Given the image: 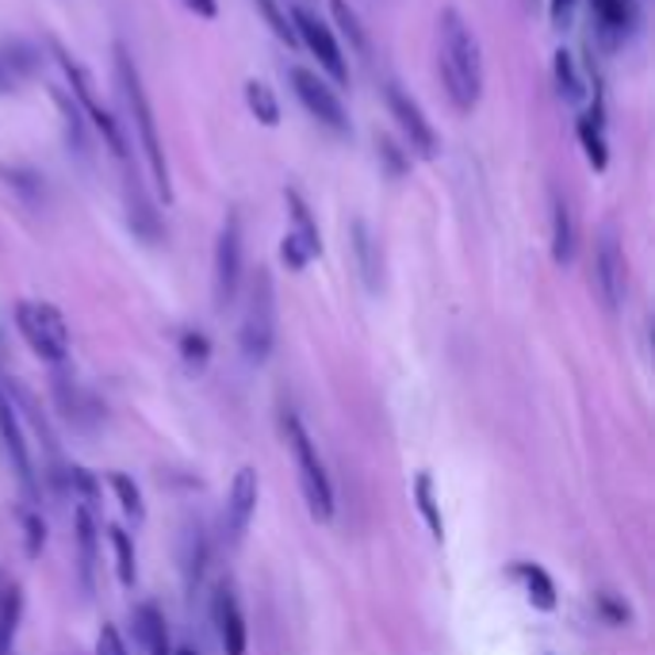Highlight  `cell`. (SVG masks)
Segmentation results:
<instances>
[{"label":"cell","instance_id":"obj_1","mask_svg":"<svg viewBox=\"0 0 655 655\" xmlns=\"http://www.w3.org/2000/svg\"><path fill=\"white\" fill-rule=\"evenodd\" d=\"M437 73L449 93L452 108L460 116H472L475 104L483 96V58H480V39L468 28V20L457 8H444L437 15Z\"/></svg>","mask_w":655,"mask_h":655},{"label":"cell","instance_id":"obj_2","mask_svg":"<svg viewBox=\"0 0 655 655\" xmlns=\"http://www.w3.org/2000/svg\"><path fill=\"white\" fill-rule=\"evenodd\" d=\"M116 85H119V96H124L127 116H131L135 135H139L142 158H146V165H150L153 192H158L165 204H173V181H169L165 150H161V139H158V119H153L150 96H146V88H142V73L135 66L131 54H127L124 43H116Z\"/></svg>","mask_w":655,"mask_h":655},{"label":"cell","instance_id":"obj_3","mask_svg":"<svg viewBox=\"0 0 655 655\" xmlns=\"http://www.w3.org/2000/svg\"><path fill=\"white\" fill-rule=\"evenodd\" d=\"M241 353L249 364H265L277 345V284L269 269H257L246 291V314H241Z\"/></svg>","mask_w":655,"mask_h":655},{"label":"cell","instance_id":"obj_4","mask_svg":"<svg viewBox=\"0 0 655 655\" xmlns=\"http://www.w3.org/2000/svg\"><path fill=\"white\" fill-rule=\"evenodd\" d=\"M284 437L291 444V457H296V468H299V487H303V498L307 506H311V514L319 517V522H330L334 517V483H330V472L326 464H322L319 457V444L311 441V433L303 430V422H299L296 415H284Z\"/></svg>","mask_w":655,"mask_h":655},{"label":"cell","instance_id":"obj_5","mask_svg":"<svg viewBox=\"0 0 655 655\" xmlns=\"http://www.w3.org/2000/svg\"><path fill=\"white\" fill-rule=\"evenodd\" d=\"M51 51H54V58H58V66L62 73H66V80H69V93H73V104H77V111L88 119V124L96 127V131L104 135V142L111 146V153H116L119 161L127 158V142H124V131H119V119L111 116L108 108H104V100L96 96V80H93V73H88L85 66H80L77 58L66 51V46L58 43V39H51Z\"/></svg>","mask_w":655,"mask_h":655},{"label":"cell","instance_id":"obj_6","mask_svg":"<svg viewBox=\"0 0 655 655\" xmlns=\"http://www.w3.org/2000/svg\"><path fill=\"white\" fill-rule=\"evenodd\" d=\"M15 326H20L23 342L31 345V353H35L39 361L66 364L69 326L54 303H43V299H20V303H15Z\"/></svg>","mask_w":655,"mask_h":655},{"label":"cell","instance_id":"obj_7","mask_svg":"<svg viewBox=\"0 0 655 655\" xmlns=\"http://www.w3.org/2000/svg\"><path fill=\"white\" fill-rule=\"evenodd\" d=\"M288 85H291V93H296V100L307 108V116L319 119L326 131L342 135V139H345V135H353L350 116H345V104H342V96H337V88L330 85V80H322L314 69L291 66L288 69Z\"/></svg>","mask_w":655,"mask_h":655},{"label":"cell","instance_id":"obj_8","mask_svg":"<svg viewBox=\"0 0 655 655\" xmlns=\"http://www.w3.org/2000/svg\"><path fill=\"white\" fill-rule=\"evenodd\" d=\"M590 284H594V296L605 314L621 311V303H625V254H621L618 230L610 223L598 230L594 261H590Z\"/></svg>","mask_w":655,"mask_h":655},{"label":"cell","instance_id":"obj_9","mask_svg":"<svg viewBox=\"0 0 655 655\" xmlns=\"http://www.w3.org/2000/svg\"><path fill=\"white\" fill-rule=\"evenodd\" d=\"M238 284H241V215L226 212L215 241V277H212L215 311H226L238 299Z\"/></svg>","mask_w":655,"mask_h":655},{"label":"cell","instance_id":"obj_10","mask_svg":"<svg viewBox=\"0 0 655 655\" xmlns=\"http://www.w3.org/2000/svg\"><path fill=\"white\" fill-rule=\"evenodd\" d=\"M291 28H296V39L314 54V58H319L322 73H326L334 85H345V80H350V66H345L342 46H337L334 31H330L326 23L319 20V15L307 12V8H296V15H291Z\"/></svg>","mask_w":655,"mask_h":655},{"label":"cell","instance_id":"obj_11","mask_svg":"<svg viewBox=\"0 0 655 655\" xmlns=\"http://www.w3.org/2000/svg\"><path fill=\"white\" fill-rule=\"evenodd\" d=\"M384 100H387V111H391V119L399 124L402 139H407L410 150H418L422 158H437V131L433 124L426 119V111L418 108V100H410L407 93H402L395 80H387L384 85Z\"/></svg>","mask_w":655,"mask_h":655},{"label":"cell","instance_id":"obj_12","mask_svg":"<svg viewBox=\"0 0 655 655\" xmlns=\"http://www.w3.org/2000/svg\"><path fill=\"white\" fill-rule=\"evenodd\" d=\"M0 444H4V457H8V464H12L23 498L35 506L39 503V475H35V464H31V449H28V441H23V426H20V418H15V407L4 399V395H0Z\"/></svg>","mask_w":655,"mask_h":655},{"label":"cell","instance_id":"obj_13","mask_svg":"<svg viewBox=\"0 0 655 655\" xmlns=\"http://www.w3.org/2000/svg\"><path fill=\"white\" fill-rule=\"evenodd\" d=\"M257 495H261V480H257L254 468H241V472L234 475L230 495H226V506H223V537L230 548L246 540L249 522H254V514H257Z\"/></svg>","mask_w":655,"mask_h":655},{"label":"cell","instance_id":"obj_14","mask_svg":"<svg viewBox=\"0 0 655 655\" xmlns=\"http://www.w3.org/2000/svg\"><path fill=\"white\" fill-rule=\"evenodd\" d=\"M54 399H58L62 415H66V422L73 426L77 433H96L104 422V407L96 402V395L88 391L85 384H80L77 376H69V372H54Z\"/></svg>","mask_w":655,"mask_h":655},{"label":"cell","instance_id":"obj_15","mask_svg":"<svg viewBox=\"0 0 655 655\" xmlns=\"http://www.w3.org/2000/svg\"><path fill=\"white\" fill-rule=\"evenodd\" d=\"M212 618H215V636H218V648L223 655H246V618H241V605L238 598H234V590L218 587L215 598H212Z\"/></svg>","mask_w":655,"mask_h":655},{"label":"cell","instance_id":"obj_16","mask_svg":"<svg viewBox=\"0 0 655 655\" xmlns=\"http://www.w3.org/2000/svg\"><path fill=\"white\" fill-rule=\"evenodd\" d=\"M124 204H127V223H131V230L139 234L142 241L158 246V241H161V215L153 212L150 196H146L142 176L135 173L127 161H124Z\"/></svg>","mask_w":655,"mask_h":655},{"label":"cell","instance_id":"obj_17","mask_svg":"<svg viewBox=\"0 0 655 655\" xmlns=\"http://www.w3.org/2000/svg\"><path fill=\"white\" fill-rule=\"evenodd\" d=\"M73 540H77V576H80V590L93 594L96 590V563H100V533H96V517L85 503L73 514Z\"/></svg>","mask_w":655,"mask_h":655},{"label":"cell","instance_id":"obj_18","mask_svg":"<svg viewBox=\"0 0 655 655\" xmlns=\"http://www.w3.org/2000/svg\"><path fill=\"white\" fill-rule=\"evenodd\" d=\"M350 238H353V257H357V272H361V280H364V288L376 296L379 288H384V254H379V241H376V234L368 230V223H353V230H350Z\"/></svg>","mask_w":655,"mask_h":655},{"label":"cell","instance_id":"obj_19","mask_svg":"<svg viewBox=\"0 0 655 655\" xmlns=\"http://www.w3.org/2000/svg\"><path fill=\"white\" fill-rule=\"evenodd\" d=\"M579 249V230H576V212H571L568 196L552 192V261L571 265Z\"/></svg>","mask_w":655,"mask_h":655},{"label":"cell","instance_id":"obj_20","mask_svg":"<svg viewBox=\"0 0 655 655\" xmlns=\"http://www.w3.org/2000/svg\"><path fill=\"white\" fill-rule=\"evenodd\" d=\"M590 15H594L598 31L610 39H621L636 20L633 0H590Z\"/></svg>","mask_w":655,"mask_h":655},{"label":"cell","instance_id":"obj_21","mask_svg":"<svg viewBox=\"0 0 655 655\" xmlns=\"http://www.w3.org/2000/svg\"><path fill=\"white\" fill-rule=\"evenodd\" d=\"M576 135H579L582 150H587V161L598 169V173H602L605 161H610V153H605V139H602V104L598 100H594V111H590L587 119H579Z\"/></svg>","mask_w":655,"mask_h":655},{"label":"cell","instance_id":"obj_22","mask_svg":"<svg viewBox=\"0 0 655 655\" xmlns=\"http://www.w3.org/2000/svg\"><path fill=\"white\" fill-rule=\"evenodd\" d=\"M514 576L525 582L529 602L537 605V610H556V582L548 579L545 568H537V563H517Z\"/></svg>","mask_w":655,"mask_h":655},{"label":"cell","instance_id":"obj_23","mask_svg":"<svg viewBox=\"0 0 655 655\" xmlns=\"http://www.w3.org/2000/svg\"><path fill=\"white\" fill-rule=\"evenodd\" d=\"M284 204H288V215H291V234H296V238H303L307 246H314L322 254L319 223H314V215H311V207H307V200L299 196L296 189H284Z\"/></svg>","mask_w":655,"mask_h":655},{"label":"cell","instance_id":"obj_24","mask_svg":"<svg viewBox=\"0 0 655 655\" xmlns=\"http://www.w3.org/2000/svg\"><path fill=\"white\" fill-rule=\"evenodd\" d=\"M204 563H207V545L196 525V529H189V537H184V587H189V594H196L200 579H204Z\"/></svg>","mask_w":655,"mask_h":655},{"label":"cell","instance_id":"obj_25","mask_svg":"<svg viewBox=\"0 0 655 655\" xmlns=\"http://www.w3.org/2000/svg\"><path fill=\"white\" fill-rule=\"evenodd\" d=\"M246 104L265 127H277L280 124V104L272 96V88L265 80H246Z\"/></svg>","mask_w":655,"mask_h":655},{"label":"cell","instance_id":"obj_26","mask_svg":"<svg viewBox=\"0 0 655 655\" xmlns=\"http://www.w3.org/2000/svg\"><path fill=\"white\" fill-rule=\"evenodd\" d=\"M330 12H334L337 28H342V35L350 39L353 51H357L361 58H368V35H364V28H361L357 12L350 8V0H330Z\"/></svg>","mask_w":655,"mask_h":655},{"label":"cell","instance_id":"obj_27","mask_svg":"<svg viewBox=\"0 0 655 655\" xmlns=\"http://www.w3.org/2000/svg\"><path fill=\"white\" fill-rule=\"evenodd\" d=\"M108 540H111V552H116L119 582H124V587H135V579H139V568H135V545H131V537H127V529L111 525V529H108Z\"/></svg>","mask_w":655,"mask_h":655},{"label":"cell","instance_id":"obj_28","mask_svg":"<svg viewBox=\"0 0 655 655\" xmlns=\"http://www.w3.org/2000/svg\"><path fill=\"white\" fill-rule=\"evenodd\" d=\"M415 503H418V509H422L433 540H441L444 537V517H441V506H437V495H433V480L426 472L415 480Z\"/></svg>","mask_w":655,"mask_h":655},{"label":"cell","instance_id":"obj_29","mask_svg":"<svg viewBox=\"0 0 655 655\" xmlns=\"http://www.w3.org/2000/svg\"><path fill=\"white\" fill-rule=\"evenodd\" d=\"M20 613H23V598L20 590H8L4 602H0V655H12L15 644V629H20Z\"/></svg>","mask_w":655,"mask_h":655},{"label":"cell","instance_id":"obj_30","mask_svg":"<svg viewBox=\"0 0 655 655\" xmlns=\"http://www.w3.org/2000/svg\"><path fill=\"white\" fill-rule=\"evenodd\" d=\"M0 173L8 176V189H15L20 192L28 204H43L46 200V184H43V176L39 173H31V169H20V165H0Z\"/></svg>","mask_w":655,"mask_h":655},{"label":"cell","instance_id":"obj_31","mask_svg":"<svg viewBox=\"0 0 655 655\" xmlns=\"http://www.w3.org/2000/svg\"><path fill=\"white\" fill-rule=\"evenodd\" d=\"M111 491H116V495H119V506L127 509V517H135V522H142V517H146V503H142L139 483H135L131 475L116 472V475H111Z\"/></svg>","mask_w":655,"mask_h":655},{"label":"cell","instance_id":"obj_32","mask_svg":"<svg viewBox=\"0 0 655 655\" xmlns=\"http://www.w3.org/2000/svg\"><path fill=\"white\" fill-rule=\"evenodd\" d=\"M257 4V12L265 15V23L272 28V35L280 39V43H288V46H299V39H296V28H291V20L284 15V8L277 4V0H254Z\"/></svg>","mask_w":655,"mask_h":655},{"label":"cell","instance_id":"obj_33","mask_svg":"<svg viewBox=\"0 0 655 655\" xmlns=\"http://www.w3.org/2000/svg\"><path fill=\"white\" fill-rule=\"evenodd\" d=\"M556 85H560V96L563 100H582V80H579V73H576V58H571L568 51H560L556 54Z\"/></svg>","mask_w":655,"mask_h":655},{"label":"cell","instance_id":"obj_34","mask_svg":"<svg viewBox=\"0 0 655 655\" xmlns=\"http://www.w3.org/2000/svg\"><path fill=\"white\" fill-rule=\"evenodd\" d=\"M280 257H284V265H288L291 272H303L307 265H311L314 257H319V249L307 246L303 238H296V234L288 230V234H284V241H280Z\"/></svg>","mask_w":655,"mask_h":655},{"label":"cell","instance_id":"obj_35","mask_svg":"<svg viewBox=\"0 0 655 655\" xmlns=\"http://www.w3.org/2000/svg\"><path fill=\"white\" fill-rule=\"evenodd\" d=\"M376 150H379V161H384L391 176H402L410 169V153H402L399 142L387 139V135H379V139H376Z\"/></svg>","mask_w":655,"mask_h":655},{"label":"cell","instance_id":"obj_36","mask_svg":"<svg viewBox=\"0 0 655 655\" xmlns=\"http://www.w3.org/2000/svg\"><path fill=\"white\" fill-rule=\"evenodd\" d=\"M96 655H131V648H127L124 633L116 625H104L100 636H96Z\"/></svg>","mask_w":655,"mask_h":655},{"label":"cell","instance_id":"obj_37","mask_svg":"<svg viewBox=\"0 0 655 655\" xmlns=\"http://www.w3.org/2000/svg\"><path fill=\"white\" fill-rule=\"evenodd\" d=\"M181 353H184V361L196 364V368H200V364L207 361V353H212V350H207V337H204V334H192V330H189V334L181 337Z\"/></svg>","mask_w":655,"mask_h":655},{"label":"cell","instance_id":"obj_38","mask_svg":"<svg viewBox=\"0 0 655 655\" xmlns=\"http://www.w3.org/2000/svg\"><path fill=\"white\" fill-rule=\"evenodd\" d=\"M23 525H28V552H31V556H39V548H43V540H46L43 522H39V514H31V509H28V517H23Z\"/></svg>","mask_w":655,"mask_h":655},{"label":"cell","instance_id":"obj_39","mask_svg":"<svg viewBox=\"0 0 655 655\" xmlns=\"http://www.w3.org/2000/svg\"><path fill=\"white\" fill-rule=\"evenodd\" d=\"M571 8H576V0H548V15H552L556 28H563V23H568Z\"/></svg>","mask_w":655,"mask_h":655},{"label":"cell","instance_id":"obj_40","mask_svg":"<svg viewBox=\"0 0 655 655\" xmlns=\"http://www.w3.org/2000/svg\"><path fill=\"white\" fill-rule=\"evenodd\" d=\"M184 8L196 15H204V20H215L218 15V0H184Z\"/></svg>","mask_w":655,"mask_h":655},{"label":"cell","instance_id":"obj_41","mask_svg":"<svg viewBox=\"0 0 655 655\" xmlns=\"http://www.w3.org/2000/svg\"><path fill=\"white\" fill-rule=\"evenodd\" d=\"M150 655H173V648H169V636H158V641L150 644Z\"/></svg>","mask_w":655,"mask_h":655},{"label":"cell","instance_id":"obj_42","mask_svg":"<svg viewBox=\"0 0 655 655\" xmlns=\"http://www.w3.org/2000/svg\"><path fill=\"white\" fill-rule=\"evenodd\" d=\"M173 655H200L196 648H181V652H173Z\"/></svg>","mask_w":655,"mask_h":655},{"label":"cell","instance_id":"obj_43","mask_svg":"<svg viewBox=\"0 0 655 655\" xmlns=\"http://www.w3.org/2000/svg\"><path fill=\"white\" fill-rule=\"evenodd\" d=\"M0 88H4V80H0Z\"/></svg>","mask_w":655,"mask_h":655}]
</instances>
